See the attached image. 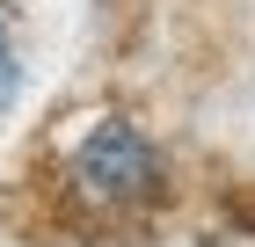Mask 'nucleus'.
I'll list each match as a JSON object with an SVG mask.
<instances>
[{"instance_id": "nucleus-1", "label": "nucleus", "mask_w": 255, "mask_h": 247, "mask_svg": "<svg viewBox=\"0 0 255 247\" xmlns=\"http://www.w3.org/2000/svg\"><path fill=\"white\" fill-rule=\"evenodd\" d=\"M66 196L95 218L146 211L168 196V153L153 131H138L131 116H95L66 153Z\"/></svg>"}, {"instance_id": "nucleus-2", "label": "nucleus", "mask_w": 255, "mask_h": 247, "mask_svg": "<svg viewBox=\"0 0 255 247\" xmlns=\"http://www.w3.org/2000/svg\"><path fill=\"white\" fill-rule=\"evenodd\" d=\"M15 87H22V44H15V15L0 7V116H7Z\"/></svg>"}]
</instances>
